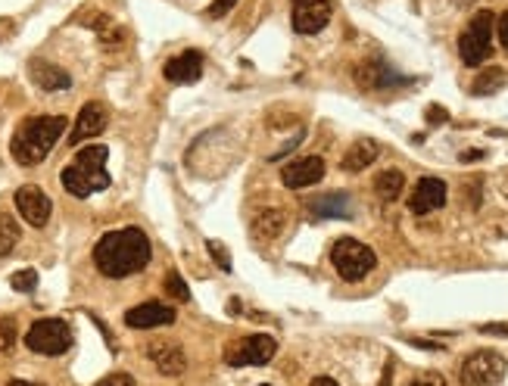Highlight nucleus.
I'll return each instance as SVG.
<instances>
[{"instance_id": "nucleus-1", "label": "nucleus", "mask_w": 508, "mask_h": 386, "mask_svg": "<svg viewBox=\"0 0 508 386\" xmlns=\"http://www.w3.org/2000/svg\"><path fill=\"white\" fill-rule=\"evenodd\" d=\"M153 259V246L150 237L141 228H119L109 230L97 240L94 246V265L103 277H132V274H141Z\"/></svg>"}, {"instance_id": "nucleus-2", "label": "nucleus", "mask_w": 508, "mask_h": 386, "mask_svg": "<svg viewBox=\"0 0 508 386\" xmlns=\"http://www.w3.org/2000/svg\"><path fill=\"white\" fill-rule=\"evenodd\" d=\"M63 131H66V116H32L16 128L10 153L26 168L41 165L51 156V149L57 147Z\"/></svg>"}, {"instance_id": "nucleus-3", "label": "nucleus", "mask_w": 508, "mask_h": 386, "mask_svg": "<svg viewBox=\"0 0 508 386\" xmlns=\"http://www.w3.org/2000/svg\"><path fill=\"white\" fill-rule=\"evenodd\" d=\"M107 159H109V149L103 143H94V147H85L76 153V159L60 172V181L63 187L72 193V197L85 199L97 190H107L113 184L107 172Z\"/></svg>"}, {"instance_id": "nucleus-4", "label": "nucleus", "mask_w": 508, "mask_h": 386, "mask_svg": "<svg viewBox=\"0 0 508 386\" xmlns=\"http://www.w3.org/2000/svg\"><path fill=\"white\" fill-rule=\"evenodd\" d=\"M331 265L340 277L356 284V280L368 277V274L375 271L377 255H375V249L365 246V243L356 240V237H340V240L331 246Z\"/></svg>"}, {"instance_id": "nucleus-5", "label": "nucleus", "mask_w": 508, "mask_h": 386, "mask_svg": "<svg viewBox=\"0 0 508 386\" xmlns=\"http://www.w3.org/2000/svg\"><path fill=\"white\" fill-rule=\"evenodd\" d=\"M493 31H496V12L489 10L474 12V19L458 35V56H462L464 66H480L493 53Z\"/></svg>"}, {"instance_id": "nucleus-6", "label": "nucleus", "mask_w": 508, "mask_h": 386, "mask_svg": "<svg viewBox=\"0 0 508 386\" xmlns=\"http://www.w3.org/2000/svg\"><path fill=\"white\" fill-rule=\"evenodd\" d=\"M26 346L35 355H63L72 349V327L63 318H41L28 327L26 334Z\"/></svg>"}, {"instance_id": "nucleus-7", "label": "nucleus", "mask_w": 508, "mask_h": 386, "mask_svg": "<svg viewBox=\"0 0 508 386\" xmlns=\"http://www.w3.org/2000/svg\"><path fill=\"white\" fill-rule=\"evenodd\" d=\"M505 377V358L496 349H477L458 367L462 386H499Z\"/></svg>"}, {"instance_id": "nucleus-8", "label": "nucleus", "mask_w": 508, "mask_h": 386, "mask_svg": "<svg viewBox=\"0 0 508 386\" xmlns=\"http://www.w3.org/2000/svg\"><path fill=\"white\" fill-rule=\"evenodd\" d=\"M278 352V340L269 334H253L244 336L238 346H231L225 352V361L231 367H259V365H269Z\"/></svg>"}, {"instance_id": "nucleus-9", "label": "nucleus", "mask_w": 508, "mask_h": 386, "mask_svg": "<svg viewBox=\"0 0 508 386\" xmlns=\"http://www.w3.org/2000/svg\"><path fill=\"white\" fill-rule=\"evenodd\" d=\"M16 209H20V215L26 218L32 228H44V224L51 221L53 203L38 184H22L20 190H16Z\"/></svg>"}, {"instance_id": "nucleus-10", "label": "nucleus", "mask_w": 508, "mask_h": 386, "mask_svg": "<svg viewBox=\"0 0 508 386\" xmlns=\"http://www.w3.org/2000/svg\"><path fill=\"white\" fill-rule=\"evenodd\" d=\"M294 4V31L300 35H319L331 22V0H290Z\"/></svg>"}, {"instance_id": "nucleus-11", "label": "nucleus", "mask_w": 508, "mask_h": 386, "mask_svg": "<svg viewBox=\"0 0 508 386\" xmlns=\"http://www.w3.org/2000/svg\"><path fill=\"white\" fill-rule=\"evenodd\" d=\"M356 81L365 91H387V87L408 84L406 75H399L393 66H387L383 60H365L356 66Z\"/></svg>"}, {"instance_id": "nucleus-12", "label": "nucleus", "mask_w": 508, "mask_h": 386, "mask_svg": "<svg viewBox=\"0 0 508 386\" xmlns=\"http://www.w3.org/2000/svg\"><path fill=\"white\" fill-rule=\"evenodd\" d=\"M107 125H109V109L101 103V100H91V103L82 106V112H78V118H76V128H72V134L66 143L78 147L82 141H91V137L103 134Z\"/></svg>"}, {"instance_id": "nucleus-13", "label": "nucleus", "mask_w": 508, "mask_h": 386, "mask_svg": "<svg viewBox=\"0 0 508 386\" xmlns=\"http://www.w3.org/2000/svg\"><path fill=\"white\" fill-rule=\"evenodd\" d=\"M325 178V159L321 156H302L294 159L281 168V181L290 190H302V187H312Z\"/></svg>"}, {"instance_id": "nucleus-14", "label": "nucleus", "mask_w": 508, "mask_h": 386, "mask_svg": "<svg viewBox=\"0 0 508 386\" xmlns=\"http://www.w3.org/2000/svg\"><path fill=\"white\" fill-rule=\"evenodd\" d=\"M446 205V184L439 178H421L408 197V212L412 215H431V212Z\"/></svg>"}, {"instance_id": "nucleus-15", "label": "nucleus", "mask_w": 508, "mask_h": 386, "mask_svg": "<svg viewBox=\"0 0 508 386\" xmlns=\"http://www.w3.org/2000/svg\"><path fill=\"white\" fill-rule=\"evenodd\" d=\"M147 358L157 365L159 374H165V377H178V374H184V367H188V355H184V349L178 346L175 340H159V342H150L147 346Z\"/></svg>"}, {"instance_id": "nucleus-16", "label": "nucleus", "mask_w": 508, "mask_h": 386, "mask_svg": "<svg viewBox=\"0 0 508 386\" xmlns=\"http://www.w3.org/2000/svg\"><path fill=\"white\" fill-rule=\"evenodd\" d=\"M125 324L134 330L169 327V324H175V309H169L163 302H141L125 311Z\"/></svg>"}, {"instance_id": "nucleus-17", "label": "nucleus", "mask_w": 508, "mask_h": 386, "mask_svg": "<svg viewBox=\"0 0 508 386\" xmlns=\"http://www.w3.org/2000/svg\"><path fill=\"white\" fill-rule=\"evenodd\" d=\"M163 75L172 84H190V81H197L203 75V53L200 50H181V53L165 62Z\"/></svg>"}, {"instance_id": "nucleus-18", "label": "nucleus", "mask_w": 508, "mask_h": 386, "mask_svg": "<svg viewBox=\"0 0 508 386\" xmlns=\"http://www.w3.org/2000/svg\"><path fill=\"white\" fill-rule=\"evenodd\" d=\"M28 78L35 81V87H41L44 93H60V91H69L72 78L66 68L53 66V62L44 60H32L28 62Z\"/></svg>"}, {"instance_id": "nucleus-19", "label": "nucleus", "mask_w": 508, "mask_h": 386, "mask_svg": "<svg viewBox=\"0 0 508 386\" xmlns=\"http://www.w3.org/2000/svg\"><path fill=\"white\" fill-rule=\"evenodd\" d=\"M309 212L315 218H352V199L350 193H325L309 203Z\"/></svg>"}, {"instance_id": "nucleus-20", "label": "nucleus", "mask_w": 508, "mask_h": 386, "mask_svg": "<svg viewBox=\"0 0 508 386\" xmlns=\"http://www.w3.org/2000/svg\"><path fill=\"white\" fill-rule=\"evenodd\" d=\"M377 153H381L377 141H368V137H365V141H356L343 156V172H350V174L362 172V168H368L371 162L377 159Z\"/></svg>"}, {"instance_id": "nucleus-21", "label": "nucleus", "mask_w": 508, "mask_h": 386, "mask_svg": "<svg viewBox=\"0 0 508 386\" xmlns=\"http://www.w3.org/2000/svg\"><path fill=\"white\" fill-rule=\"evenodd\" d=\"M82 22L91 25V28L101 35L103 47H122V37H125V31H122L119 25H116L113 19L107 16V12H85Z\"/></svg>"}, {"instance_id": "nucleus-22", "label": "nucleus", "mask_w": 508, "mask_h": 386, "mask_svg": "<svg viewBox=\"0 0 508 386\" xmlns=\"http://www.w3.org/2000/svg\"><path fill=\"white\" fill-rule=\"evenodd\" d=\"M284 224H287L284 209H262L253 218V237H256V240H275L284 230Z\"/></svg>"}, {"instance_id": "nucleus-23", "label": "nucleus", "mask_w": 508, "mask_h": 386, "mask_svg": "<svg viewBox=\"0 0 508 386\" xmlns=\"http://www.w3.org/2000/svg\"><path fill=\"white\" fill-rule=\"evenodd\" d=\"M402 187H406V178H402L399 168H387V172H381L375 178V190L381 199H387V203H393V199H399Z\"/></svg>"}, {"instance_id": "nucleus-24", "label": "nucleus", "mask_w": 508, "mask_h": 386, "mask_svg": "<svg viewBox=\"0 0 508 386\" xmlns=\"http://www.w3.org/2000/svg\"><path fill=\"white\" fill-rule=\"evenodd\" d=\"M20 224H16L13 215H7V212H0V255H10L16 249V243H20Z\"/></svg>"}, {"instance_id": "nucleus-25", "label": "nucleus", "mask_w": 508, "mask_h": 386, "mask_svg": "<svg viewBox=\"0 0 508 386\" xmlns=\"http://www.w3.org/2000/svg\"><path fill=\"white\" fill-rule=\"evenodd\" d=\"M502 81H505V72H502L499 66H493V68H487V72L477 75V81H474V84H471V91H474L477 97H483V93L499 91Z\"/></svg>"}, {"instance_id": "nucleus-26", "label": "nucleus", "mask_w": 508, "mask_h": 386, "mask_svg": "<svg viewBox=\"0 0 508 386\" xmlns=\"http://www.w3.org/2000/svg\"><path fill=\"white\" fill-rule=\"evenodd\" d=\"M20 340V324L16 318H0V352H10Z\"/></svg>"}, {"instance_id": "nucleus-27", "label": "nucleus", "mask_w": 508, "mask_h": 386, "mask_svg": "<svg viewBox=\"0 0 508 386\" xmlns=\"http://www.w3.org/2000/svg\"><path fill=\"white\" fill-rule=\"evenodd\" d=\"M10 286H13L16 293H32L35 286H38V271H35V268H22V271H16L13 277H10Z\"/></svg>"}, {"instance_id": "nucleus-28", "label": "nucleus", "mask_w": 508, "mask_h": 386, "mask_svg": "<svg viewBox=\"0 0 508 386\" xmlns=\"http://www.w3.org/2000/svg\"><path fill=\"white\" fill-rule=\"evenodd\" d=\"M165 290H169V296L178 299V302H188V299H190L188 284H184L181 274H178V271H169V274H165Z\"/></svg>"}, {"instance_id": "nucleus-29", "label": "nucleus", "mask_w": 508, "mask_h": 386, "mask_svg": "<svg viewBox=\"0 0 508 386\" xmlns=\"http://www.w3.org/2000/svg\"><path fill=\"white\" fill-rule=\"evenodd\" d=\"M206 249H209V255H213L215 261H219V268L222 271H231V255H228V249H225V243L222 240H206Z\"/></svg>"}, {"instance_id": "nucleus-30", "label": "nucleus", "mask_w": 508, "mask_h": 386, "mask_svg": "<svg viewBox=\"0 0 508 386\" xmlns=\"http://www.w3.org/2000/svg\"><path fill=\"white\" fill-rule=\"evenodd\" d=\"M406 386H449V383H446V380L439 377V374L427 371V374H418V377H415V380H408Z\"/></svg>"}, {"instance_id": "nucleus-31", "label": "nucleus", "mask_w": 508, "mask_h": 386, "mask_svg": "<svg viewBox=\"0 0 508 386\" xmlns=\"http://www.w3.org/2000/svg\"><path fill=\"white\" fill-rule=\"evenodd\" d=\"M97 386H138V383H134L132 374H109V377H103Z\"/></svg>"}, {"instance_id": "nucleus-32", "label": "nucleus", "mask_w": 508, "mask_h": 386, "mask_svg": "<svg viewBox=\"0 0 508 386\" xmlns=\"http://www.w3.org/2000/svg\"><path fill=\"white\" fill-rule=\"evenodd\" d=\"M234 4H238V0H215V4L209 6V16H213V19H222V16H228V12L234 10Z\"/></svg>"}, {"instance_id": "nucleus-33", "label": "nucleus", "mask_w": 508, "mask_h": 386, "mask_svg": "<svg viewBox=\"0 0 508 386\" xmlns=\"http://www.w3.org/2000/svg\"><path fill=\"white\" fill-rule=\"evenodd\" d=\"M496 35H499V44L508 50V10L502 12L499 19H496Z\"/></svg>"}, {"instance_id": "nucleus-34", "label": "nucleus", "mask_w": 508, "mask_h": 386, "mask_svg": "<svg viewBox=\"0 0 508 386\" xmlns=\"http://www.w3.org/2000/svg\"><path fill=\"white\" fill-rule=\"evenodd\" d=\"M13 31H16V22H13V19H7V16L0 19V44L7 41V37L13 35Z\"/></svg>"}, {"instance_id": "nucleus-35", "label": "nucleus", "mask_w": 508, "mask_h": 386, "mask_svg": "<svg viewBox=\"0 0 508 386\" xmlns=\"http://www.w3.org/2000/svg\"><path fill=\"white\" fill-rule=\"evenodd\" d=\"M480 334H508V324H483Z\"/></svg>"}, {"instance_id": "nucleus-36", "label": "nucleus", "mask_w": 508, "mask_h": 386, "mask_svg": "<svg viewBox=\"0 0 508 386\" xmlns=\"http://www.w3.org/2000/svg\"><path fill=\"white\" fill-rule=\"evenodd\" d=\"M427 112H431V122H433V125H437V122H446V109H439V106H431Z\"/></svg>"}, {"instance_id": "nucleus-37", "label": "nucleus", "mask_w": 508, "mask_h": 386, "mask_svg": "<svg viewBox=\"0 0 508 386\" xmlns=\"http://www.w3.org/2000/svg\"><path fill=\"white\" fill-rule=\"evenodd\" d=\"M309 386H340V383H337V380H331V377H315Z\"/></svg>"}, {"instance_id": "nucleus-38", "label": "nucleus", "mask_w": 508, "mask_h": 386, "mask_svg": "<svg viewBox=\"0 0 508 386\" xmlns=\"http://www.w3.org/2000/svg\"><path fill=\"white\" fill-rule=\"evenodd\" d=\"M390 380H393V367L387 365V371H383V380H381V386H390Z\"/></svg>"}, {"instance_id": "nucleus-39", "label": "nucleus", "mask_w": 508, "mask_h": 386, "mask_svg": "<svg viewBox=\"0 0 508 386\" xmlns=\"http://www.w3.org/2000/svg\"><path fill=\"white\" fill-rule=\"evenodd\" d=\"M228 311H231V315H238V311H240V302H238V299H231V302H228Z\"/></svg>"}, {"instance_id": "nucleus-40", "label": "nucleus", "mask_w": 508, "mask_h": 386, "mask_svg": "<svg viewBox=\"0 0 508 386\" xmlns=\"http://www.w3.org/2000/svg\"><path fill=\"white\" fill-rule=\"evenodd\" d=\"M7 386H38V383H26V380H10Z\"/></svg>"}, {"instance_id": "nucleus-41", "label": "nucleus", "mask_w": 508, "mask_h": 386, "mask_svg": "<svg viewBox=\"0 0 508 386\" xmlns=\"http://www.w3.org/2000/svg\"><path fill=\"white\" fill-rule=\"evenodd\" d=\"M462 4H474V0H462Z\"/></svg>"}]
</instances>
